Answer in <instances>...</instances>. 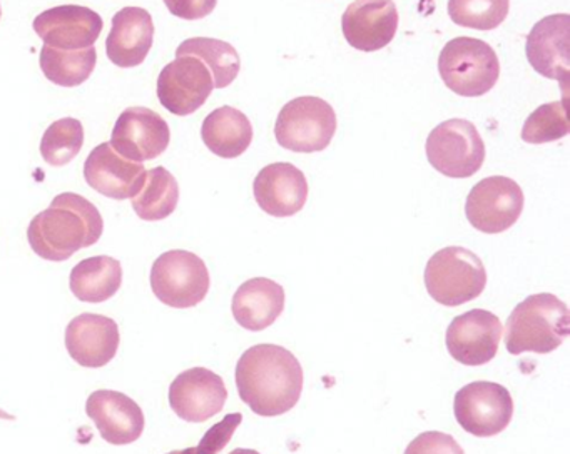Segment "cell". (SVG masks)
<instances>
[{
	"label": "cell",
	"instance_id": "6da1fadb",
	"mask_svg": "<svg viewBox=\"0 0 570 454\" xmlns=\"http://www.w3.org/2000/svg\"><path fill=\"white\" fill-rule=\"evenodd\" d=\"M303 367L292 351L256 344L236 364L235 381L243 403L258 416L288 413L303 393Z\"/></svg>",
	"mask_w": 570,
	"mask_h": 454
},
{
	"label": "cell",
	"instance_id": "7a4b0ae2",
	"mask_svg": "<svg viewBox=\"0 0 570 454\" xmlns=\"http://www.w3.org/2000/svg\"><path fill=\"white\" fill-rule=\"evenodd\" d=\"M105 220L98 207L76 193H62L28 227L32 250L42 259L62 263L101 239Z\"/></svg>",
	"mask_w": 570,
	"mask_h": 454
},
{
	"label": "cell",
	"instance_id": "3957f363",
	"mask_svg": "<svg viewBox=\"0 0 570 454\" xmlns=\"http://www.w3.org/2000/svg\"><path fill=\"white\" fill-rule=\"evenodd\" d=\"M569 307L559 297L549 293L532 294L507 320V351L513 356L552 353L569 337Z\"/></svg>",
	"mask_w": 570,
	"mask_h": 454
},
{
	"label": "cell",
	"instance_id": "277c9868",
	"mask_svg": "<svg viewBox=\"0 0 570 454\" xmlns=\"http://www.w3.org/2000/svg\"><path fill=\"white\" fill-rule=\"evenodd\" d=\"M425 286L432 299L446 307L476 299L487 286V270L476 254L465 247H443L430 257Z\"/></svg>",
	"mask_w": 570,
	"mask_h": 454
},
{
	"label": "cell",
	"instance_id": "5b68a950",
	"mask_svg": "<svg viewBox=\"0 0 570 454\" xmlns=\"http://www.w3.org/2000/svg\"><path fill=\"white\" fill-rule=\"evenodd\" d=\"M439 72L456 96L480 97L490 92L499 80V57L483 40L456 37L443 47Z\"/></svg>",
	"mask_w": 570,
	"mask_h": 454
},
{
	"label": "cell",
	"instance_id": "8992f818",
	"mask_svg": "<svg viewBox=\"0 0 570 454\" xmlns=\"http://www.w3.org/2000/svg\"><path fill=\"white\" fill-rule=\"evenodd\" d=\"M335 132V110L320 97L305 96L289 100L275 122L276 140L293 152L325 150Z\"/></svg>",
	"mask_w": 570,
	"mask_h": 454
},
{
	"label": "cell",
	"instance_id": "52a82bcc",
	"mask_svg": "<svg viewBox=\"0 0 570 454\" xmlns=\"http://www.w3.org/2000/svg\"><path fill=\"white\" fill-rule=\"evenodd\" d=\"M149 280L155 296L176 309L198 306L208 296L212 284L205 260L183 249L161 254L153 264Z\"/></svg>",
	"mask_w": 570,
	"mask_h": 454
},
{
	"label": "cell",
	"instance_id": "ba28073f",
	"mask_svg": "<svg viewBox=\"0 0 570 454\" xmlns=\"http://www.w3.org/2000/svg\"><path fill=\"white\" fill-rule=\"evenodd\" d=\"M426 157L433 169L453 179H465L482 169L485 144L470 120L450 119L439 124L426 139Z\"/></svg>",
	"mask_w": 570,
	"mask_h": 454
},
{
	"label": "cell",
	"instance_id": "9c48e42d",
	"mask_svg": "<svg viewBox=\"0 0 570 454\" xmlns=\"http://www.w3.org/2000/svg\"><path fill=\"white\" fill-rule=\"evenodd\" d=\"M455 420L476 437L497 436L513 417V399L502 384L475 381L455 394Z\"/></svg>",
	"mask_w": 570,
	"mask_h": 454
},
{
	"label": "cell",
	"instance_id": "30bf717a",
	"mask_svg": "<svg viewBox=\"0 0 570 454\" xmlns=\"http://www.w3.org/2000/svg\"><path fill=\"white\" fill-rule=\"evenodd\" d=\"M523 203L522 187L515 180L503 176L487 177L476 182L466 197V219L480 233H505L519 220Z\"/></svg>",
	"mask_w": 570,
	"mask_h": 454
},
{
	"label": "cell",
	"instance_id": "8fae6325",
	"mask_svg": "<svg viewBox=\"0 0 570 454\" xmlns=\"http://www.w3.org/2000/svg\"><path fill=\"white\" fill-rule=\"evenodd\" d=\"M171 130L168 122L148 107H128L112 129V149L132 162L156 159L168 149Z\"/></svg>",
	"mask_w": 570,
	"mask_h": 454
},
{
	"label": "cell",
	"instance_id": "7c38bea8",
	"mask_svg": "<svg viewBox=\"0 0 570 454\" xmlns=\"http://www.w3.org/2000/svg\"><path fill=\"white\" fill-rule=\"evenodd\" d=\"M215 89L208 67L191 56L176 57L158 77V99L175 116H189L205 106Z\"/></svg>",
	"mask_w": 570,
	"mask_h": 454
},
{
	"label": "cell",
	"instance_id": "4fadbf2b",
	"mask_svg": "<svg viewBox=\"0 0 570 454\" xmlns=\"http://www.w3.org/2000/svg\"><path fill=\"white\" fill-rule=\"evenodd\" d=\"M503 327L495 314L472 309L460 314L446 329V349L456 363L483 366L497 356Z\"/></svg>",
	"mask_w": 570,
	"mask_h": 454
},
{
	"label": "cell",
	"instance_id": "5bb4252c",
	"mask_svg": "<svg viewBox=\"0 0 570 454\" xmlns=\"http://www.w3.org/2000/svg\"><path fill=\"white\" fill-rule=\"evenodd\" d=\"M228 389L219 374L191 367L178 374L169 386V406L188 423H205L222 413Z\"/></svg>",
	"mask_w": 570,
	"mask_h": 454
},
{
	"label": "cell",
	"instance_id": "9a60e30c",
	"mask_svg": "<svg viewBox=\"0 0 570 454\" xmlns=\"http://www.w3.org/2000/svg\"><path fill=\"white\" fill-rule=\"evenodd\" d=\"M105 20L95 10L82 6H59L45 10L35 19V30L46 46L61 50L95 47Z\"/></svg>",
	"mask_w": 570,
	"mask_h": 454
},
{
	"label": "cell",
	"instance_id": "2e32d148",
	"mask_svg": "<svg viewBox=\"0 0 570 454\" xmlns=\"http://www.w3.org/2000/svg\"><path fill=\"white\" fill-rule=\"evenodd\" d=\"M569 13H553L532 27L525 46L527 59L533 70L547 79L563 82L566 92L569 89Z\"/></svg>",
	"mask_w": 570,
	"mask_h": 454
},
{
	"label": "cell",
	"instance_id": "e0dca14e",
	"mask_svg": "<svg viewBox=\"0 0 570 454\" xmlns=\"http://www.w3.org/2000/svg\"><path fill=\"white\" fill-rule=\"evenodd\" d=\"M86 414L95 421L102 440L115 446L135 443L146 426L141 406L119 391H95L86 403Z\"/></svg>",
	"mask_w": 570,
	"mask_h": 454
},
{
	"label": "cell",
	"instance_id": "ac0fdd59",
	"mask_svg": "<svg viewBox=\"0 0 570 454\" xmlns=\"http://www.w3.org/2000/svg\"><path fill=\"white\" fill-rule=\"evenodd\" d=\"M399 29L393 0H355L342 17L346 42L363 52H375L392 42Z\"/></svg>",
	"mask_w": 570,
	"mask_h": 454
},
{
	"label": "cell",
	"instance_id": "d6986e66",
	"mask_svg": "<svg viewBox=\"0 0 570 454\" xmlns=\"http://www.w3.org/2000/svg\"><path fill=\"white\" fill-rule=\"evenodd\" d=\"M119 344L118 323L102 314H81L66 327V349L79 366H106L115 359Z\"/></svg>",
	"mask_w": 570,
	"mask_h": 454
},
{
	"label": "cell",
	"instance_id": "ffe728a7",
	"mask_svg": "<svg viewBox=\"0 0 570 454\" xmlns=\"http://www.w3.org/2000/svg\"><path fill=\"white\" fill-rule=\"evenodd\" d=\"M145 176V164L125 159L109 142L99 144L85 164L89 187L116 200L132 199L141 189Z\"/></svg>",
	"mask_w": 570,
	"mask_h": 454
},
{
	"label": "cell",
	"instance_id": "44dd1931",
	"mask_svg": "<svg viewBox=\"0 0 570 454\" xmlns=\"http://www.w3.org/2000/svg\"><path fill=\"white\" fill-rule=\"evenodd\" d=\"M256 203L273 217L298 214L308 199L305 174L288 162H275L263 167L253 182Z\"/></svg>",
	"mask_w": 570,
	"mask_h": 454
},
{
	"label": "cell",
	"instance_id": "7402d4cb",
	"mask_svg": "<svg viewBox=\"0 0 570 454\" xmlns=\"http://www.w3.org/2000/svg\"><path fill=\"white\" fill-rule=\"evenodd\" d=\"M155 40L151 13L141 7H125L112 17L106 52L115 66L122 69L141 66Z\"/></svg>",
	"mask_w": 570,
	"mask_h": 454
},
{
	"label": "cell",
	"instance_id": "603a6c76",
	"mask_svg": "<svg viewBox=\"0 0 570 454\" xmlns=\"http://www.w3.org/2000/svg\"><path fill=\"white\" fill-rule=\"evenodd\" d=\"M285 299V289L278 283L268 277H255L242 284L233 296V316L239 326L258 333L282 316Z\"/></svg>",
	"mask_w": 570,
	"mask_h": 454
},
{
	"label": "cell",
	"instance_id": "cb8c5ba5",
	"mask_svg": "<svg viewBox=\"0 0 570 454\" xmlns=\"http://www.w3.org/2000/svg\"><path fill=\"white\" fill-rule=\"evenodd\" d=\"M203 142L223 159H236L252 146L253 127L246 114L235 107L213 110L202 127Z\"/></svg>",
	"mask_w": 570,
	"mask_h": 454
},
{
	"label": "cell",
	"instance_id": "d4e9b609",
	"mask_svg": "<svg viewBox=\"0 0 570 454\" xmlns=\"http://www.w3.org/2000/svg\"><path fill=\"white\" fill-rule=\"evenodd\" d=\"M122 284V266L109 256H95L76 264L69 277L71 293L82 303H106L118 294Z\"/></svg>",
	"mask_w": 570,
	"mask_h": 454
},
{
	"label": "cell",
	"instance_id": "484cf974",
	"mask_svg": "<svg viewBox=\"0 0 570 454\" xmlns=\"http://www.w3.org/2000/svg\"><path fill=\"white\" fill-rule=\"evenodd\" d=\"M179 186L165 167L146 170L141 189L132 197V209L142 220H163L178 207Z\"/></svg>",
	"mask_w": 570,
	"mask_h": 454
},
{
	"label": "cell",
	"instance_id": "4316f807",
	"mask_svg": "<svg viewBox=\"0 0 570 454\" xmlns=\"http://www.w3.org/2000/svg\"><path fill=\"white\" fill-rule=\"evenodd\" d=\"M191 56L202 60L213 76L216 89L232 86L242 69L239 53L232 43L209 37H193L176 50V57Z\"/></svg>",
	"mask_w": 570,
	"mask_h": 454
},
{
	"label": "cell",
	"instance_id": "83f0119b",
	"mask_svg": "<svg viewBox=\"0 0 570 454\" xmlns=\"http://www.w3.org/2000/svg\"><path fill=\"white\" fill-rule=\"evenodd\" d=\"M98 52L95 47L81 50H61L45 46L41 52V69L52 83L61 87H78L95 72Z\"/></svg>",
	"mask_w": 570,
	"mask_h": 454
},
{
	"label": "cell",
	"instance_id": "f1b7e54d",
	"mask_svg": "<svg viewBox=\"0 0 570 454\" xmlns=\"http://www.w3.org/2000/svg\"><path fill=\"white\" fill-rule=\"evenodd\" d=\"M85 146V127L75 117L56 120L41 140V156L55 167L66 166L78 157Z\"/></svg>",
	"mask_w": 570,
	"mask_h": 454
},
{
	"label": "cell",
	"instance_id": "f546056e",
	"mask_svg": "<svg viewBox=\"0 0 570 454\" xmlns=\"http://www.w3.org/2000/svg\"><path fill=\"white\" fill-rule=\"evenodd\" d=\"M510 0H449V16L466 29L493 30L509 16Z\"/></svg>",
	"mask_w": 570,
	"mask_h": 454
},
{
	"label": "cell",
	"instance_id": "4dcf8cb0",
	"mask_svg": "<svg viewBox=\"0 0 570 454\" xmlns=\"http://www.w3.org/2000/svg\"><path fill=\"white\" fill-rule=\"evenodd\" d=\"M569 134V119H567V97L562 102L543 103L537 107L522 129V140L529 144H546L563 139Z\"/></svg>",
	"mask_w": 570,
	"mask_h": 454
},
{
	"label": "cell",
	"instance_id": "1f68e13d",
	"mask_svg": "<svg viewBox=\"0 0 570 454\" xmlns=\"http://www.w3.org/2000/svg\"><path fill=\"white\" fill-rule=\"evenodd\" d=\"M243 414L232 413L226 414L219 423L209 427L205 436L199 441L198 446L186 447V450L171 451L168 454H218L228 446L232 441L233 434L238 430L242 424Z\"/></svg>",
	"mask_w": 570,
	"mask_h": 454
},
{
	"label": "cell",
	"instance_id": "d6a6232c",
	"mask_svg": "<svg viewBox=\"0 0 570 454\" xmlns=\"http://www.w3.org/2000/svg\"><path fill=\"white\" fill-rule=\"evenodd\" d=\"M405 454H465V451L450 434L426 431L406 446Z\"/></svg>",
	"mask_w": 570,
	"mask_h": 454
},
{
	"label": "cell",
	"instance_id": "836d02e7",
	"mask_svg": "<svg viewBox=\"0 0 570 454\" xmlns=\"http://www.w3.org/2000/svg\"><path fill=\"white\" fill-rule=\"evenodd\" d=\"M173 16L185 20H199L208 17L216 9L218 0H165Z\"/></svg>",
	"mask_w": 570,
	"mask_h": 454
},
{
	"label": "cell",
	"instance_id": "e575fe53",
	"mask_svg": "<svg viewBox=\"0 0 570 454\" xmlns=\"http://www.w3.org/2000/svg\"><path fill=\"white\" fill-rule=\"evenodd\" d=\"M229 454H259L258 451L255 450H246V447H238V450H233Z\"/></svg>",
	"mask_w": 570,
	"mask_h": 454
},
{
	"label": "cell",
	"instance_id": "d590c367",
	"mask_svg": "<svg viewBox=\"0 0 570 454\" xmlns=\"http://www.w3.org/2000/svg\"><path fill=\"white\" fill-rule=\"evenodd\" d=\"M0 17H2V9H0Z\"/></svg>",
	"mask_w": 570,
	"mask_h": 454
}]
</instances>
